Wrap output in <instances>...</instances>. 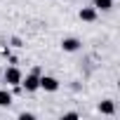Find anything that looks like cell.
I'll list each match as a JSON object with an SVG mask.
<instances>
[{
    "label": "cell",
    "instance_id": "7a4b0ae2",
    "mask_svg": "<svg viewBox=\"0 0 120 120\" xmlns=\"http://www.w3.org/2000/svg\"><path fill=\"white\" fill-rule=\"evenodd\" d=\"M21 78H24V73L19 71V66H10V68H5L3 71V80L10 85V87H17V85H21Z\"/></svg>",
    "mask_w": 120,
    "mask_h": 120
},
{
    "label": "cell",
    "instance_id": "ba28073f",
    "mask_svg": "<svg viewBox=\"0 0 120 120\" xmlns=\"http://www.w3.org/2000/svg\"><path fill=\"white\" fill-rule=\"evenodd\" d=\"M12 104V92L10 90H0V108H7Z\"/></svg>",
    "mask_w": 120,
    "mask_h": 120
},
{
    "label": "cell",
    "instance_id": "8fae6325",
    "mask_svg": "<svg viewBox=\"0 0 120 120\" xmlns=\"http://www.w3.org/2000/svg\"><path fill=\"white\" fill-rule=\"evenodd\" d=\"M0 78H3V68H0Z\"/></svg>",
    "mask_w": 120,
    "mask_h": 120
},
{
    "label": "cell",
    "instance_id": "5b68a950",
    "mask_svg": "<svg viewBox=\"0 0 120 120\" xmlns=\"http://www.w3.org/2000/svg\"><path fill=\"white\" fill-rule=\"evenodd\" d=\"M97 10L90 5V7H80V12H78V17H80V21H87V24H92V21H97Z\"/></svg>",
    "mask_w": 120,
    "mask_h": 120
},
{
    "label": "cell",
    "instance_id": "3957f363",
    "mask_svg": "<svg viewBox=\"0 0 120 120\" xmlns=\"http://www.w3.org/2000/svg\"><path fill=\"white\" fill-rule=\"evenodd\" d=\"M59 87H61V82H59L54 75H45V73H40V90H45V92H56Z\"/></svg>",
    "mask_w": 120,
    "mask_h": 120
},
{
    "label": "cell",
    "instance_id": "52a82bcc",
    "mask_svg": "<svg viewBox=\"0 0 120 120\" xmlns=\"http://www.w3.org/2000/svg\"><path fill=\"white\" fill-rule=\"evenodd\" d=\"M92 7L97 12H111L113 10V0H92Z\"/></svg>",
    "mask_w": 120,
    "mask_h": 120
},
{
    "label": "cell",
    "instance_id": "30bf717a",
    "mask_svg": "<svg viewBox=\"0 0 120 120\" xmlns=\"http://www.w3.org/2000/svg\"><path fill=\"white\" fill-rule=\"evenodd\" d=\"M35 115L33 113H19V120H33Z\"/></svg>",
    "mask_w": 120,
    "mask_h": 120
},
{
    "label": "cell",
    "instance_id": "9c48e42d",
    "mask_svg": "<svg viewBox=\"0 0 120 120\" xmlns=\"http://www.w3.org/2000/svg\"><path fill=\"white\" fill-rule=\"evenodd\" d=\"M78 118V113L75 111H68V113H64V120H75Z\"/></svg>",
    "mask_w": 120,
    "mask_h": 120
},
{
    "label": "cell",
    "instance_id": "6da1fadb",
    "mask_svg": "<svg viewBox=\"0 0 120 120\" xmlns=\"http://www.w3.org/2000/svg\"><path fill=\"white\" fill-rule=\"evenodd\" d=\"M40 66H33L31 68V73H26L24 78H21V87L26 90V92H38L40 90Z\"/></svg>",
    "mask_w": 120,
    "mask_h": 120
},
{
    "label": "cell",
    "instance_id": "277c9868",
    "mask_svg": "<svg viewBox=\"0 0 120 120\" xmlns=\"http://www.w3.org/2000/svg\"><path fill=\"white\" fill-rule=\"evenodd\" d=\"M80 47H82V42H80L78 38H73V35H68V38L61 40V49H64V52H78Z\"/></svg>",
    "mask_w": 120,
    "mask_h": 120
},
{
    "label": "cell",
    "instance_id": "8992f818",
    "mask_svg": "<svg viewBox=\"0 0 120 120\" xmlns=\"http://www.w3.org/2000/svg\"><path fill=\"white\" fill-rule=\"evenodd\" d=\"M99 113H101V115H115V104H113L111 99H104V101L99 104Z\"/></svg>",
    "mask_w": 120,
    "mask_h": 120
}]
</instances>
